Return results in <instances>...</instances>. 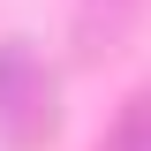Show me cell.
<instances>
[{"instance_id":"cell-2","label":"cell","mask_w":151,"mask_h":151,"mask_svg":"<svg viewBox=\"0 0 151 151\" xmlns=\"http://www.w3.org/2000/svg\"><path fill=\"white\" fill-rule=\"evenodd\" d=\"M98 151H151V91H136L129 106H121V121L106 129Z\"/></svg>"},{"instance_id":"cell-1","label":"cell","mask_w":151,"mask_h":151,"mask_svg":"<svg viewBox=\"0 0 151 151\" xmlns=\"http://www.w3.org/2000/svg\"><path fill=\"white\" fill-rule=\"evenodd\" d=\"M0 136L15 151H30V144L53 136V68H45L23 38L0 45Z\"/></svg>"}]
</instances>
